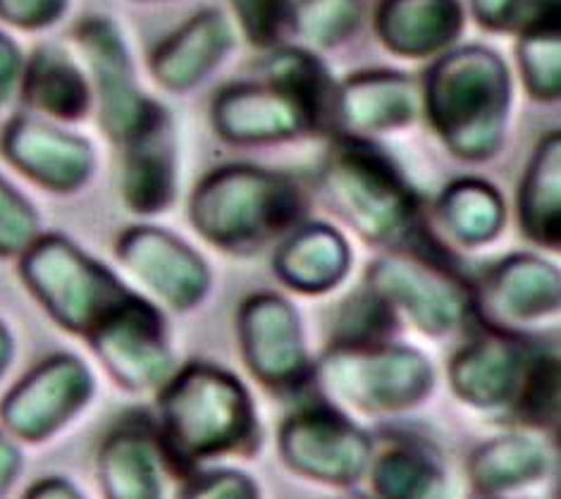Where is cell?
<instances>
[{
	"label": "cell",
	"instance_id": "cell-1",
	"mask_svg": "<svg viewBox=\"0 0 561 499\" xmlns=\"http://www.w3.org/2000/svg\"><path fill=\"white\" fill-rule=\"evenodd\" d=\"M158 407V454L180 474H190L202 458L256 450V409L247 387L222 368H182L160 385Z\"/></svg>",
	"mask_w": 561,
	"mask_h": 499
},
{
	"label": "cell",
	"instance_id": "cell-2",
	"mask_svg": "<svg viewBox=\"0 0 561 499\" xmlns=\"http://www.w3.org/2000/svg\"><path fill=\"white\" fill-rule=\"evenodd\" d=\"M510 99L506 65L483 46L447 53L427 75L425 101L431 123L451 151L466 160H483L497 151Z\"/></svg>",
	"mask_w": 561,
	"mask_h": 499
},
{
	"label": "cell",
	"instance_id": "cell-3",
	"mask_svg": "<svg viewBox=\"0 0 561 499\" xmlns=\"http://www.w3.org/2000/svg\"><path fill=\"white\" fill-rule=\"evenodd\" d=\"M320 184L332 211L373 245L397 247L416 235V194L373 144L340 139L325 160Z\"/></svg>",
	"mask_w": 561,
	"mask_h": 499
},
{
	"label": "cell",
	"instance_id": "cell-4",
	"mask_svg": "<svg viewBox=\"0 0 561 499\" xmlns=\"http://www.w3.org/2000/svg\"><path fill=\"white\" fill-rule=\"evenodd\" d=\"M299 186L285 174L232 166L213 172L192 199V223L208 241L251 251L283 235L301 218Z\"/></svg>",
	"mask_w": 561,
	"mask_h": 499
},
{
	"label": "cell",
	"instance_id": "cell-5",
	"mask_svg": "<svg viewBox=\"0 0 561 499\" xmlns=\"http://www.w3.org/2000/svg\"><path fill=\"white\" fill-rule=\"evenodd\" d=\"M20 273L50 318L82 337L131 294L123 280L62 235L38 237L20 256Z\"/></svg>",
	"mask_w": 561,
	"mask_h": 499
},
{
	"label": "cell",
	"instance_id": "cell-6",
	"mask_svg": "<svg viewBox=\"0 0 561 499\" xmlns=\"http://www.w3.org/2000/svg\"><path fill=\"white\" fill-rule=\"evenodd\" d=\"M366 287L425 334H447L473 316V287L419 233L370 265Z\"/></svg>",
	"mask_w": 561,
	"mask_h": 499
},
{
	"label": "cell",
	"instance_id": "cell-7",
	"mask_svg": "<svg viewBox=\"0 0 561 499\" xmlns=\"http://www.w3.org/2000/svg\"><path fill=\"white\" fill-rule=\"evenodd\" d=\"M325 395L368 413H397L421 404L435 373L416 349L390 342L370 347H330L316 368Z\"/></svg>",
	"mask_w": 561,
	"mask_h": 499
},
{
	"label": "cell",
	"instance_id": "cell-8",
	"mask_svg": "<svg viewBox=\"0 0 561 499\" xmlns=\"http://www.w3.org/2000/svg\"><path fill=\"white\" fill-rule=\"evenodd\" d=\"M93 397V375L82 359L56 354L38 363L0 401L10 435L44 442L68 426Z\"/></svg>",
	"mask_w": 561,
	"mask_h": 499
},
{
	"label": "cell",
	"instance_id": "cell-9",
	"mask_svg": "<svg viewBox=\"0 0 561 499\" xmlns=\"http://www.w3.org/2000/svg\"><path fill=\"white\" fill-rule=\"evenodd\" d=\"M279 450L285 462L306 476L352 485L366 474L373 438L335 404H311L287 418Z\"/></svg>",
	"mask_w": 561,
	"mask_h": 499
},
{
	"label": "cell",
	"instance_id": "cell-10",
	"mask_svg": "<svg viewBox=\"0 0 561 499\" xmlns=\"http://www.w3.org/2000/svg\"><path fill=\"white\" fill-rule=\"evenodd\" d=\"M87 340L103 366L129 393L160 387L170 375L172 354L165 318L135 292Z\"/></svg>",
	"mask_w": 561,
	"mask_h": 499
},
{
	"label": "cell",
	"instance_id": "cell-11",
	"mask_svg": "<svg viewBox=\"0 0 561 499\" xmlns=\"http://www.w3.org/2000/svg\"><path fill=\"white\" fill-rule=\"evenodd\" d=\"M75 36L99 84L105 132L117 144H131L165 111L139 93L125 38L111 20L87 18L79 22Z\"/></svg>",
	"mask_w": 561,
	"mask_h": 499
},
{
	"label": "cell",
	"instance_id": "cell-12",
	"mask_svg": "<svg viewBox=\"0 0 561 499\" xmlns=\"http://www.w3.org/2000/svg\"><path fill=\"white\" fill-rule=\"evenodd\" d=\"M244 359L251 373L275 393H294L311 375L301 322L294 306L277 294H256L239 314Z\"/></svg>",
	"mask_w": 561,
	"mask_h": 499
},
{
	"label": "cell",
	"instance_id": "cell-13",
	"mask_svg": "<svg viewBox=\"0 0 561 499\" xmlns=\"http://www.w3.org/2000/svg\"><path fill=\"white\" fill-rule=\"evenodd\" d=\"M538 349L540 344L524 334L488 330L459 349L449 363L454 393L476 409L510 413Z\"/></svg>",
	"mask_w": 561,
	"mask_h": 499
},
{
	"label": "cell",
	"instance_id": "cell-14",
	"mask_svg": "<svg viewBox=\"0 0 561 499\" xmlns=\"http://www.w3.org/2000/svg\"><path fill=\"white\" fill-rule=\"evenodd\" d=\"M559 308V271L542 259L516 253L494 265L480 290H473V314L490 330L520 334Z\"/></svg>",
	"mask_w": 561,
	"mask_h": 499
},
{
	"label": "cell",
	"instance_id": "cell-15",
	"mask_svg": "<svg viewBox=\"0 0 561 499\" xmlns=\"http://www.w3.org/2000/svg\"><path fill=\"white\" fill-rule=\"evenodd\" d=\"M117 256L172 308H192L204 299L210 273L202 256L158 227H131L117 241Z\"/></svg>",
	"mask_w": 561,
	"mask_h": 499
},
{
	"label": "cell",
	"instance_id": "cell-16",
	"mask_svg": "<svg viewBox=\"0 0 561 499\" xmlns=\"http://www.w3.org/2000/svg\"><path fill=\"white\" fill-rule=\"evenodd\" d=\"M3 154L26 178L53 192H75L93 172V148L87 139L20 115L3 134Z\"/></svg>",
	"mask_w": 561,
	"mask_h": 499
},
{
	"label": "cell",
	"instance_id": "cell-17",
	"mask_svg": "<svg viewBox=\"0 0 561 499\" xmlns=\"http://www.w3.org/2000/svg\"><path fill=\"white\" fill-rule=\"evenodd\" d=\"M213 117L222 137L239 144L279 141L316 129L309 113L275 84L227 89L213 107Z\"/></svg>",
	"mask_w": 561,
	"mask_h": 499
},
{
	"label": "cell",
	"instance_id": "cell-18",
	"mask_svg": "<svg viewBox=\"0 0 561 499\" xmlns=\"http://www.w3.org/2000/svg\"><path fill=\"white\" fill-rule=\"evenodd\" d=\"M364 499H445V470L431 444L394 435L380 447L373 442Z\"/></svg>",
	"mask_w": 561,
	"mask_h": 499
},
{
	"label": "cell",
	"instance_id": "cell-19",
	"mask_svg": "<svg viewBox=\"0 0 561 499\" xmlns=\"http://www.w3.org/2000/svg\"><path fill=\"white\" fill-rule=\"evenodd\" d=\"M230 22L220 10H204L153 53V75L172 91H186L216 67L232 48Z\"/></svg>",
	"mask_w": 561,
	"mask_h": 499
},
{
	"label": "cell",
	"instance_id": "cell-20",
	"mask_svg": "<svg viewBox=\"0 0 561 499\" xmlns=\"http://www.w3.org/2000/svg\"><path fill=\"white\" fill-rule=\"evenodd\" d=\"M378 36L399 56L423 58L447 48L463 26L459 0H382Z\"/></svg>",
	"mask_w": 561,
	"mask_h": 499
},
{
	"label": "cell",
	"instance_id": "cell-21",
	"mask_svg": "<svg viewBox=\"0 0 561 499\" xmlns=\"http://www.w3.org/2000/svg\"><path fill=\"white\" fill-rule=\"evenodd\" d=\"M139 421L111 430L99 450V483L105 499H160L158 444Z\"/></svg>",
	"mask_w": 561,
	"mask_h": 499
},
{
	"label": "cell",
	"instance_id": "cell-22",
	"mask_svg": "<svg viewBox=\"0 0 561 499\" xmlns=\"http://www.w3.org/2000/svg\"><path fill=\"white\" fill-rule=\"evenodd\" d=\"M125 148L123 194L127 206L141 215L168 208L175 196V139L168 113Z\"/></svg>",
	"mask_w": 561,
	"mask_h": 499
},
{
	"label": "cell",
	"instance_id": "cell-23",
	"mask_svg": "<svg viewBox=\"0 0 561 499\" xmlns=\"http://www.w3.org/2000/svg\"><path fill=\"white\" fill-rule=\"evenodd\" d=\"M419 111L413 79L390 70L360 72L337 91V113L354 129H394Z\"/></svg>",
	"mask_w": 561,
	"mask_h": 499
},
{
	"label": "cell",
	"instance_id": "cell-24",
	"mask_svg": "<svg viewBox=\"0 0 561 499\" xmlns=\"http://www.w3.org/2000/svg\"><path fill=\"white\" fill-rule=\"evenodd\" d=\"M275 271L299 292H328L350 271V247L330 225H306L277 251Z\"/></svg>",
	"mask_w": 561,
	"mask_h": 499
},
{
	"label": "cell",
	"instance_id": "cell-25",
	"mask_svg": "<svg viewBox=\"0 0 561 499\" xmlns=\"http://www.w3.org/2000/svg\"><path fill=\"white\" fill-rule=\"evenodd\" d=\"M24 101L34 111L58 120L84 117L91 105V89L84 72L58 48H42L24 63Z\"/></svg>",
	"mask_w": 561,
	"mask_h": 499
},
{
	"label": "cell",
	"instance_id": "cell-26",
	"mask_svg": "<svg viewBox=\"0 0 561 499\" xmlns=\"http://www.w3.org/2000/svg\"><path fill=\"white\" fill-rule=\"evenodd\" d=\"M520 225L540 247L561 245V139L552 134L542 141L526 172L518 199Z\"/></svg>",
	"mask_w": 561,
	"mask_h": 499
},
{
	"label": "cell",
	"instance_id": "cell-27",
	"mask_svg": "<svg viewBox=\"0 0 561 499\" xmlns=\"http://www.w3.org/2000/svg\"><path fill=\"white\" fill-rule=\"evenodd\" d=\"M550 458L528 435H502L485 442L471 458V478L483 495H497L540 478Z\"/></svg>",
	"mask_w": 561,
	"mask_h": 499
},
{
	"label": "cell",
	"instance_id": "cell-28",
	"mask_svg": "<svg viewBox=\"0 0 561 499\" xmlns=\"http://www.w3.org/2000/svg\"><path fill=\"white\" fill-rule=\"evenodd\" d=\"M265 75L271 84L289 93L309 113L316 129L325 127L328 120L337 113V91L323 63L313 53L299 48L277 50L265 65Z\"/></svg>",
	"mask_w": 561,
	"mask_h": 499
},
{
	"label": "cell",
	"instance_id": "cell-29",
	"mask_svg": "<svg viewBox=\"0 0 561 499\" xmlns=\"http://www.w3.org/2000/svg\"><path fill=\"white\" fill-rule=\"evenodd\" d=\"M439 220L466 247H478L497 237L504 223L502 196L485 182L461 180L439 199Z\"/></svg>",
	"mask_w": 561,
	"mask_h": 499
},
{
	"label": "cell",
	"instance_id": "cell-30",
	"mask_svg": "<svg viewBox=\"0 0 561 499\" xmlns=\"http://www.w3.org/2000/svg\"><path fill=\"white\" fill-rule=\"evenodd\" d=\"M397 330V311L378 292L366 287L350 296L337 311L332 347L385 344Z\"/></svg>",
	"mask_w": 561,
	"mask_h": 499
},
{
	"label": "cell",
	"instance_id": "cell-31",
	"mask_svg": "<svg viewBox=\"0 0 561 499\" xmlns=\"http://www.w3.org/2000/svg\"><path fill=\"white\" fill-rule=\"evenodd\" d=\"M559 356L540 344L530 363L526 383L510 409L516 423L528 428H552L559 421Z\"/></svg>",
	"mask_w": 561,
	"mask_h": 499
},
{
	"label": "cell",
	"instance_id": "cell-32",
	"mask_svg": "<svg viewBox=\"0 0 561 499\" xmlns=\"http://www.w3.org/2000/svg\"><path fill=\"white\" fill-rule=\"evenodd\" d=\"M360 15V0H297L291 22L309 44L332 48L358 30Z\"/></svg>",
	"mask_w": 561,
	"mask_h": 499
},
{
	"label": "cell",
	"instance_id": "cell-33",
	"mask_svg": "<svg viewBox=\"0 0 561 499\" xmlns=\"http://www.w3.org/2000/svg\"><path fill=\"white\" fill-rule=\"evenodd\" d=\"M471 8L492 32L528 36L561 30V0H471Z\"/></svg>",
	"mask_w": 561,
	"mask_h": 499
},
{
	"label": "cell",
	"instance_id": "cell-34",
	"mask_svg": "<svg viewBox=\"0 0 561 499\" xmlns=\"http://www.w3.org/2000/svg\"><path fill=\"white\" fill-rule=\"evenodd\" d=\"M561 30L520 36L518 58L528 89L538 99H557L561 91Z\"/></svg>",
	"mask_w": 561,
	"mask_h": 499
},
{
	"label": "cell",
	"instance_id": "cell-35",
	"mask_svg": "<svg viewBox=\"0 0 561 499\" xmlns=\"http://www.w3.org/2000/svg\"><path fill=\"white\" fill-rule=\"evenodd\" d=\"M38 235V213L15 186L0 178V256H20L30 249Z\"/></svg>",
	"mask_w": 561,
	"mask_h": 499
},
{
	"label": "cell",
	"instance_id": "cell-36",
	"mask_svg": "<svg viewBox=\"0 0 561 499\" xmlns=\"http://www.w3.org/2000/svg\"><path fill=\"white\" fill-rule=\"evenodd\" d=\"M230 5L253 46H273L291 22L294 0H230Z\"/></svg>",
	"mask_w": 561,
	"mask_h": 499
},
{
	"label": "cell",
	"instance_id": "cell-37",
	"mask_svg": "<svg viewBox=\"0 0 561 499\" xmlns=\"http://www.w3.org/2000/svg\"><path fill=\"white\" fill-rule=\"evenodd\" d=\"M70 0H0V20L20 26V30H44L56 24Z\"/></svg>",
	"mask_w": 561,
	"mask_h": 499
},
{
	"label": "cell",
	"instance_id": "cell-38",
	"mask_svg": "<svg viewBox=\"0 0 561 499\" xmlns=\"http://www.w3.org/2000/svg\"><path fill=\"white\" fill-rule=\"evenodd\" d=\"M184 499H259L256 485L244 474L234 470H218L192 483Z\"/></svg>",
	"mask_w": 561,
	"mask_h": 499
},
{
	"label": "cell",
	"instance_id": "cell-39",
	"mask_svg": "<svg viewBox=\"0 0 561 499\" xmlns=\"http://www.w3.org/2000/svg\"><path fill=\"white\" fill-rule=\"evenodd\" d=\"M22 72L24 56L20 46L8 34L0 32V105L10 99V93L22 82Z\"/></svg>",
	"mask_w": 561,
	"mask_h": 499
},
{
	"label": "cell",
	"instance_id": "cell-40",
	"mask_svg": "<svg viewBox=\"0 0 561 499\" xmlns=\"http://www.w3.org/2000/svg\"><path fill=\"white\" fill-rule=\"evenodd\" d=\"M22 470V452L8 433L0 430V499H5Z\"/></svg>",
	"mask_w": 561,
	"mask_h": 499
},
{
	"label": "cell",
	"instance_id": "cell-41",
	"mask_svg": "<svg viewBox=\"0 0 561 499\" xmlns=\"http://www.w3.org/2000/svg\"><path fill=\"white\" fill-rule=\"evenodd\" d=\"M22 499H84L70 480L65 478H44L34 483Z\"/></svg>",
	"mask_w": 561,
	"mask_h": 499
},
{
	"label": "cell",
	"instance_id": "cell-42",
	"mask_svg": "<svg viewBox=\"0 0 561 499\" xmlns=\"http://www.w3.org/2000/svg\"><path fill=\"white\" fill-rule=\"evenodd\" d=\"M12 356H15V340H12V332L8 330L5 322L0 320V377L10 368Z\"/></svg>",
	"mask_w": 561,
	"mask_h": 499
},
{
	"label": "cell",
	"instance_id": "cell-43",
	"mask_svg": "<svg viewBox=\"0 0 561 499\" xmlns=\"http://www.w3.org/2000/svg\"><path fill=\"white\" fill-rule=\"evenodd\" d=\"M483 499H500L497 495H483Z\"/></svg>",
	"mask_w": 561,
	"mask_h": 499
}]
</instances>
